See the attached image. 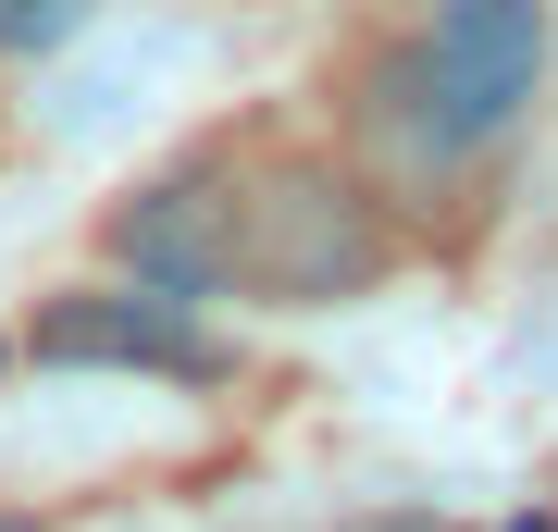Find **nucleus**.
I'll return each instance as SVG.
<instances>
[{"label":"nucleus","mask_w":558,"mask_h":532,"mask_svg":"<svg viewBox=\"0 0 558 532\" xmlns=\"http://www.w3.org/2000/svg\"><path fill=\"white\" fill-rule=\"evenodd\" d=\"M546 62H558L546 0H435V25L373 75V124L410 137V174H459L534 112Z\"/></svg>","instance_id":"obj_1"},{"label":"nucleus","mask_w":558,"mask_h":532,"mask_svg":"<svg viewBox=\"0 0 558 532\" xmlns=\"http://www.w3.org/2000/svg\"><path fill=\"white\" fill-rule=\"evenodd\" d=\"M25 347L38 359H100V372H174V384L223 372V347L186 322V297H161V285H75V297H50V310L25 322Z\"/></svg>","instance_id":"obj_3"},{"label":"nucleus","mask_w":558,"mask_h":532,"mask_svg":"<svg viewBox=\"0 0 558 532\" xmlns=\"http://www.w3.org/2000/svg\"><path fill=\"white\" fill-rule=\"evenodd\" d=\"M398 236H385L373 186L323 149H260L223 161V285L274 297V310H323V297H373Z\"/></svg>","instance_id":"obj_2"},{"label":"nucleus","mask_w":558,"mask_h":532,"mask_svg":"<svg viewBox=\"0 0 558 532\" xmlns=\"http://www.w3.org/2000/svg\"><path fill=\"white\" fill-rule=\"evenodd\" d=\"M112 260H124L137 285H161V297H211V285H223V161L137 186V198L112 211Z\"/></svg>","instance_id":"obj_4"},{"label":"nucleus","mask_w":558,"mask_h":532,"mask_svg":"<svg viewBox=\"0 0 558 532\" xmlns=\"http://www.w3.org/2000/svg\"><path fill=\"white\" fill-rule=\"evenodd\" d=\"M75 13H87V0H0V50H50Z\"/></svg>","instance_id":"obj_5"}]
</instances>
